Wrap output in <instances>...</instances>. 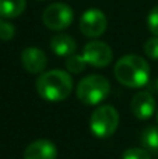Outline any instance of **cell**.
I'll use <instances>...</instances> for the list:
<instances>
[{
	"label": "cell",
	"instance_id": "obj_1",
	"mask_svg": "<svg viewBox=\"0 0 158 159\" xmlns=\"http://www.w3.org/2000/svg\"><path fill=\"white\" fill-rule=\"evenodd\" d=\"M115 77L122 85L129 88H142L150 78V66L137 55L122 56L115 64Z\"/></svg>",
	"mask_w": 158,
	"mask_h": 159
},
{
	"label": "cell",
	"instance_id": "obj_2",
	"mask_svg": "<svg viewBox=\"0 0 158 159\" xmlns=\"http://www.w3.org/2000/svg\"><path fill=\"white\" fill-rule=\"evenodd\" d=\"M36 91L45 101H64L73 91V78L63 70H49L42 73L36 80Z\"/></svg>",
	"mask_w": 158,
	"mask_h": 159
},
{
	"label": "cell",
	"instance_id": "obj_3",
	"mask_svg": "<svg viewBox=\"0 0 158 159\" xmlns=\"http://www.w3.org/2000/svg\"><path fill=\"white\" fill-rule=\"evenodd\" d=\"M109 92H111V84L104 75L100 74H91L84 77L78 82L76 89L77 99L87 106L100 105L108 98Z\"/></svg>",
	"mask_w": 158,
	"mask_h": 159
},
{
	"label": "cell",
	"instance_id": "obj_4",
	"mask_svg": "<svg viewBox=\"0 0 158 159\" xmlns=\"http://www.w3.org/2000/svg\"><path fill=\"white\" fill-rule=\"evenodd\" d=\"M119 126V113L112 105H101L90 117V130L97 138H109Z\"/></svg>",
	"mask_w": 158,
	"mask_h": 159
},
{
	"label": "cell",
	"instance_id": "obj_5",
	"mask_svg": "<svg viewBox=\"0 0 158 159\" xmlns=\"http://www.w3.org/2000/svg\"><path fill=\"white\" fill-rule=\"evenodd\" d=\"M74 20V13L72 7L64 3H53L45 8L42 14V21L45 27L52 31L66 30Z\"/></svg>",
	"mask_w": 158,
	"mask_h": 159
},
{
	"label": "cell",
	"instance_id": "obj_6",
	"mask_svg": "<svg viewBox=\"0 0 158 159\" xmlns=\"http://www.w3.org/2000/svg\"><path fill=\"white\" fill-rule=\"evenodd\" d=\"M83 56L86 59L87 64L92 67H106L111 64L114 59V52L111 46L101 41H91L84 46Z\"/></svg>",
	"mask_w": 158,
	"mask_h": 159
},
{
	"label": "cell",
	"instance_id": "obj_7",
	"mask_svg": "<svg viewBox=\"0 0 158 159\" xmlns=\"http://www.w3.org/2000/svg\"><path fill=\"white\" fill-rule=\"evenodd\" d=\"M80 31L88 38H98L106 31L108 20L98 8H88L80 18Z\"/></svg>",
	"mask_w": 158,
	"mask_h": 159
},
{
	"label": "cell",
	"instance_id": "obj_8",
	"mask_svg": "<svg viewBox=\"0 0 158 159\" xmlns=\"http://www.w3.org/2000/svg\"><path fill=\"white\" fill-rule=\"evenodd\" d=\"M130 107L133 115L136 116L139 120H148L151 116H154L157 109V103L154 96L150 92H137L136 95L132 98Z\"/></svg>",
	"mask_w": 158,
	"mask_h": 159
},
{
	"label": "cell",
	"instance_id": "obj_9",
	"mask_svg": "<svg viewBox=\"0 0 158 159\" xmlns=\"http://www.w3.org/2000/svg\"><path fill=\"white\" fill-rule=\"evenodd\" d=\"M58 148L52 141L46 138H39L28 144L24 149L22 159H56Z\"/></svg>",
	"mask_w": 158,
	"mask_h": 159
},
{
	"label": "cell",
	"instance_id": "obj_10",
	"mask_svg": "<svg viewBox=\"0 0 158 159\" xmlns=\"http://www.w3.org/2000/svg\"><path fill=\"white\" fill-rule=\"evenodd\" d=\"M21 64L31 74H39L46 67L48 57L44 50H41L39 48L30 46L21 52Z\"/></svg>",
	"mask_w": 158,
	"mask_h": 159
},
{
	"label": "cell",
	"instance_id": "obj_11",
	"mask_svg": "<svg viewBox=\"0 0 158 159\" xmlns=\"http://www.w3.org/2000/svg\"><path fill=\"white\" fill-rule=\"evenodd\" d=\"M76 41L67 34H58L50 39V49L60 57H69L76 53Z\"/></svg>",
	"mask_w": 158,
	"mask_h": 159
},
{
	"label": "cell",
	"instance_id": "obj_12",
	"mask_svg": "<svg viewBox=\"0 0 158 159\" xmlns=\"http://www.w3.org/2000/svg\"><path fill=\"white\" fill-rule=\"evenodd\" d=\"M25 10V0H0V17L16 18Z\"/></svg>",
	"mask_w": 158,
	"mask_h": 159
},
{
	"label": "cell",
	"instance_id": "obj_13",
	"mask_svg": "<svg viewBox=\"0 0 158 159\" xmlns=\"http://www.w3.org/2000/svg\"><path fill=\"white\" fill-rule=\"evenodd\" d=\"M142 145L148 152L157 154L158 152V127L157 126H148L147 129L143 130L142 133Z\"/></svg>",
	"mask_w": 158,
	"mask_h": 159
},
{
	"label": "cell",
	"instance_id": "obj_14",
	"mask_svg": "<svg viewBox=\"0 0 158 159\" xmlns=\"http://www.w3.org/2000/svg\"><path fill=\"white\" fill-rule=\"evenodd\" d=\"M87 61L84 59L83 55H72L69 57H66V69L67 71H70L72 74H80L86 70Z\"/></svg>",
	"mask_w": 158,
	"mask_h": 159
},
{
	"label": "cell",
	"instance_id": "obj_15",
	"mask_svg": "<svg viewBox=\"0 0 158 159\" xmlns=\"http://www.w3.org/2000/svg\"><path fill=\"white\" fill-rule=\"evenodd\" d=\"M122 159H151V157L144 148H129L123 152Z\"/></svg>",
	"mask_w": 158,
	"mask_h": 159
},
{
	"label": "cell",
	"instance_id": "obj_16",
	"mask_svg": "<svg viewBox=\"0 0 158 159\" xmlns=\"http://www.w3.org/2000/svg\"><path fill=\"white\" fill-rule=\"evenodd\" d=\"M144 53L147 57L153 59V60H158V36L150 38L144 43Z\"/></svg>",
	"mask_w": 158,
	"mask_h": 159
},
{
	"label": "cell",
	"instance_id": "obj_17",
	"mask_svg": "<svg viewBox=\"0 0 158 159\" xmlns=\"http://www.w3.org/2000/svg\"><path fill=\"white\" fill-rule=\"evenodd\" d=\"M147 27L151 34L158 36V4L153 7V10L148 13L147 17Z\"/></svg>",
	"mask_w": 158,
	"mask_h": 159
},
{
	"label": "cell",
	"instance_id": "obj_18",
	"mask_svg": "<svg viewBox=\"0 0 158 159\" xmlns=\"http://www.w3.org/2000/svg\"><path fill=\"white\" fill-rule=\"evenodd\" d=\"M14 34H16V28L10 22L2 21L0 22V39L2 41H10L13 39Z\"/></svg>",
	"mask_w": 158,
	"mask_h": 159
},
{
	"label": "cell",
	"instance_id": "obj_19",
	"mask_svg": "<svg viewBox=\"0 0 158 159\" xmlns=\"http://www.w3.org/2000/svg\"><path fill=\"white\" fill-rule=\"evenodd\" d=\"M156 88H157V91H158V78H157V82H156Z\"/></svg>",
	"mask_w": 158,
	"mask_h": 159
},
{
	"label": "cell",
	"instance_id": "obj_20",
	"mask_svg": "<svg viewBox=\"0 0 158 159\" xmlns=\"http://www.w3.org/2000/svg\"><path fill=\"white\" fill-rule=\"evenodd\" d=\"M157 123H158V110H157Z\"/></svg>",
	"mask_w": 158,
	"mask_h": 159
},
{
	"label": "cell",
	"instance_id": "obj_21",
	"mask_svg": "<svg viewBox=\"0 0 158 159\" xmlns=\"http://www.w3.org/2000/svg\"><path fill=\"white\" fill-rule=\"evenodd\" d=\"M2 21H3V20H2V18H0V22H2Z\"/></svg>",
	"mask_w": 158,
	"mask_h": 159
}]
</instances>
